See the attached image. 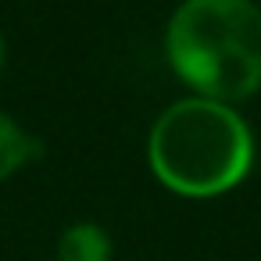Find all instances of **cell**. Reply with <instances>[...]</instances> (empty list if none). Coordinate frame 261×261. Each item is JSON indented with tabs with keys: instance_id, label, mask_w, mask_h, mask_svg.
<instances>
[{
	"instance_id": "obj_4",
	"label": "cell",
	"mask_w": 261,
	"mask_h": 261,
	"mask_svg": "<svg viewBox=\"0 0 261 261\" xmlns=\"http://www.w3.org/2000/svg\"><path fill=\"white\" fill-rule=\"evenodd\" d=\"M33 158H40V140L0 111V182L15 175L22 165H29Z\"/></svg>"
},
{
	"instance_id": "obj_5",
	"label": "cell",
	"mask_w": 261,
	"mask_h": 261,
	"mask_svg": "<svg viewBox=\"0 0 261 261\" xmlns=\"http://www.w3.org/2000/svg\"><path fill=\"white\" fill-rule=\"evenodd\" d=\"M4 65H8V40L0 33V75H4Z\"/></svg>"
},
{
	"instance_id": "obj_1",
	"label": "cell",
	"mask_w": 261,
	"mask_h": 261,
	"mask_svg": "<svg viewBox=\"0 0 261 261\" xmlns=\"http://www.w3.org/2000/svg\"><path fill=\"white\" fill-rule=\"evenodd\" d=\"M165 54L193 97L240 104L261 90V8L254 0H182Z\"/></svg>"
},
{
	"instance_id": "obj_3",
	"label": "cell",
	"mask_w": 261,
	"mask_h": 261,
	"mask_svg": "<svg viewBox=\"0 0 261 261\" xmlns=\"http://www.w3.org/2000/svg\"><path fill=\"white\" fill-rule=\"evenodd\" d=\"M58 261H111V236L97 222H75L58 240Z\"/></svg>"
},
{
	"instance_id": "obj_2",
	"label": "cell",
	"mask_w": 261,
	"mask_h": 261,
	"mask_svg": "<svg viewBox=\"0 0 261 261\" xmlns=\"http://www.w3.org/2000/svg\"><path fill=\"white\" fill-rule=\"evenodd\" d=\"M147 161L172 193L218 197L247 179L254 136L229 104L182 97L150 125Z\"/></svg>"
}]
</instances>
